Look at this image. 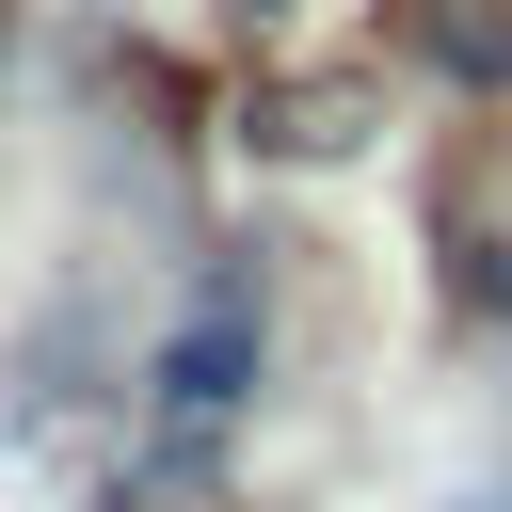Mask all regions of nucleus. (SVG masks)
Segmentation results:
<instances>
[{"mask_svg": "<svg viewBox=\"0 0 512 512\" xmlns=\"http://www.w3.org/2000/svg\"><path fill=\"white\" fill-rule=\"evenodd\" d=\"M240 368H256V272H224V288H208V320L160 352V432H176V448H192V432H224V416H240Z\"/></svg>", "mask_w": 512, "mask_h": 512, "instance_id": "1", "label": "nucleus"}, {"mask_svg": "<svg viewBox=\"0 0 512 512\" xmlns=\"http://www.w3.org/2000/svg\"><path fill=\"white\" fill-rule=\"evenodd\" d=\"M432 48H448L464 80H512V16H432Z\"/></svg>", "mask_w": 512, "mask_h": 512, "instance_id": "2", "label": "nucleus"}]
</instances>
